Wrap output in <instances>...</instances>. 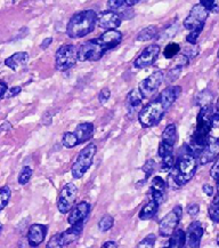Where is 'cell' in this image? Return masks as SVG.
<instances>
[{"label": "cell", "mask_w": 219, "mask_h": 248, "mask_svg": "<svg viewBox=\"0 0 219 248\" xmlns=\"http://www.w3.org/2000/svg\"><path fill=\"white\" fill-rule=\"evenodd\" d=\"M182 88L179 86H169L161 92L159 96L147 106H145L138 113V122L144 128H150L158 125L163 118L167 111L179 96Z\"/></svg>", "instance_id": "obj_1"}, {"label": "cell", "mask_w": 219, "mask_h": 248, "mask_svg": "<svg viewBox=\"0 0 219 248\" xmlns=\"http://www.w3.org/2000/svg\"><path fill=\"white\" fill-rule=\"evenodd\" d=\"M122 33L118 30H107L101 37L87 40L79 48V61L96 62L107 50L116 48L121 44Z\"/></svg>", "instance_id": "obj_2"}, {"label": "cell", "mask_w": 219, "mask_h": 248, "mask_svg": "<svg viewBox=\"0 0 219 248\" xmlns=\"http://www.w3.org/2000/svg\"><path fill=\"white\" fill-rule=\"evenodd\" d=\"M97 24V14L95 11L79 12L70 18L68 27H66V34L73 39L82 38L94 31Z\"/></svg>", "instance_id": "obj_3"}, {"label": "cell", "mask_w": 219, "mask_h": 248, "mask_svg": "<svg viewBox=\"0 0 219 248\" xmlns=\"http://www.w3.org/2000/svg\"><path fill=\"white\" fill-rule=\"evenodd\" d=\"M196 157L190 154L189 151L186 154L180 155L176 160L175 167L171 170V179L174 183L178 186H184L193 179L196 171Z\"/></svg>", "instance_id": "obj_4"}, {"label": "cell", "mask_w": 219, "mask_h": 248, "mask_svg": "<svg viewBox=\"0 0 219 248\" xmlns=\"http://www.w3.org/2000/svg\"><path fill=\"white\" fill-rule=\"evenodd\" d=\"M97 152V147L94 144V143H89L88 145L82 149V150L79 152L77 160L73 164L71 173L73 179H81L82 176L86 174L89 168L91 167L94 161V157Z\"/></svg>", "instance_id": "obj_5"}, {"label": "cell", "mask_w": 219, "mask_h": 248, "mask_svg": "<svg viewBox=\"0 0 219 248\" xmlns=\"http://www.w3.org/2000/svg\"><path fill=\"white\" fill-rule=\"evenodd\" d=\"M94 135V125L91 123L79 124L73 132H66L63 136V145L65 148L71 149L79 144L87 142Z\"/></svg>", "instance_id": "obj_6"}, {"label": "cell", "mask_w": 219, "mask_h": 248, "mask_svg": "<svg viewBox=\"0 0 219 248\" xmlns=\"http://www.w3.org/2000/svg\"><path fill=\"white\" fill-rule=\"evenodd\" d=\"M79 49L74 45H64L59 47L55 54V68L58 71H66L75 65L79 60Z\"/></svg>", "instance_id": "obj_7"}, {"label": "cell", "mask_w": 219, "mask_h": 248, "mask_svg": "<svg viewBox=\"0 0 219 248\" xmlns=\"http://www.w3.org/2000/svg\"><path fill=\"white\" fill-rule=\"evenodd\" d=\"M183 215V209L180 206H176L159 223V234L163 238H170L177 230L180 218Z\"/></svg>", "instance_id": "obj_8"}, {"label": "cell", "mask_w": 219, "mask_h": 248, "mask_svg": "<svg viewBox=\"0 0 219 248\" xmlns=\"http://www.w3.org/2000/svg\"><path fill=\"white\" fill-rule=\"evenodd\" d=\"M78 196V187L73 183H68L62 189L61 193H59L58 199H57V208H58L59 213L62 214H66V213L71 212L74 205L75 200H77Z\"/></svg>", "instance_id": "obj_9"}, {"label": "cell", "mask_w": 219, "mask_h": 248, "mask_svg": "<svg viewBox=\"0 0 219 248\" xmlns=\"http://www.w3.org/2000/svg\"><path fill=\"white\" fill-rule=\"evenodd\" d=\"M177 142V128L175 124H169L162 133L161 142L159 144V155L161 158L174 154L175 144Z\"/></svg>", "instance_id": "obj_10"}, {"label": "cell", "mask_w": 219, "mask_h": 248, "mask_svg": "<svg viewBox=\"0 0 219 248\" xmlns=\"http://www.w3.org/2000/svg\"><path fill=\"white\" fill-rule=\"evenodd\" d=\"M209 16V11L204 6L201 4L194 5L193 8L187 15V17L184 21V27L187 30H194V29L199 27H204L205 21Z\"/></svg>", "instance_id": "obj_11"}, {"label": "cell", "mask_w": 219, "mask_h": 248, "mask_svg": "<svg viewBox=\"0 0 219 248\" xmlns=\"http://www.w3.org/2000/svg\"><path fill=\"white\" fill-rule=\"evenodd\" d=\"M166 76H164L163 71H155L153 74L148 76L147 78L144 79L141 84H139L138 90L141 92L144 98L151 97L154 93H157L161 84L163 82V79Z\"/></svg>", "instance_id": "obj_12"}, {"label": "cell", "mask_w": 219, "mask_h": 248, "mask_svg": "<svg viewBox=\"0 0 219 248\" xmlns=\"http://www.w3.org/2000/svg\"><path fill=\"white\" fill-rule=\"evenodd\" d=\"M159 54H160V46L150 45L139 54V56L135 60L134 66L136 69H145L153 64L157 61Z\"/></svg>", "instance_id": "obj_13"}, {"label": "cell", "mask_w": 219, "mask_h": 248, "mask_svg": "<svg viewBox=\"0 0 219 248\" xmlns=\"http://www.w3.org/2000/svg\"><path fill=\"white\" fill-rule=\"evenodd\" d=\"M122 18L117 12L104 11L97 15V25L103 30H116L120 27Z\"/></svg>", "instance_id": "obj_14"}, {"label": "cell", "mask_w": 219, "mask_h": 248, "mask_svg": "<svg viewBox=\"0 0 219 248\" xmlns=\"http://www.w3.org/2000/svg\"><path fill=\"white\" fill-rule=\"evenodd\" d=\"M186 245L184 248H200L203 236V227L199 221L192 222L186 232Z\"/></svg>", "instance_id": "obj_15"}, {"label": "cell", "mask_w": 219, "mask_h": 248, "mask_svg": "<svg viewBox=\"0 0 219 248\" xmlns=\"http://www.w3.org/2000/svg\"><path fill=\"white\" fill-rule=\"evenodd\" d=\"M219 157V140L210 138L207 144L200 155L199 160L201 165H207L212 161L217 160Z\"/></svg>", "instance_id": "obj_16"}, {"label": "cell", "mask_w": 219, "mask_h": 248, "mask_svg": "<svg viewBox=\"0 0 219 248\" xmlns=\"http://www.w3.org/2000/svg\"><path fill=\"white\" fill-rule=\"evenodd\" d=\"M48 232V227L44 224H32L28 232V243L31 247H38L44 243Z\"/></svg>", "instance_id": "obj_17"}, {"label": "cell", "mask_w": 219, "mask_h": 248, "mask_svg": "<svg viewBox=\"0 0 219 248\" xmlns=\"http://www.w3.org/2000/svg\"><path fill=\"white\" fill-rule=\"evenodd\" d=\"M90 213V203L87 202H80L74 206L68 216V222L71 225L84 222Z\"/></svg>", "instance_id": "obj_18"}, {"label": "cell", "mask_w": 219, "mask_h": 248, "mask_svg": "<svg viewBox=\"0 0 219 248\" xmlns=\"http://www.w3.org/2000/svg\"><path fill=\"white\" fill-rule=\"evenodd\" d=\"M167 183L161 176H154L151 182V199L157 200L161 203L163 200L164 192H166Z\"/></svg>", "instance_id": "obj_19"}, {"label": "cell", "mask_w": 219, "mask_h": 248, "mask_svg": "<svg viewBox=\"0 0 219 248\" xmlns=\"http://www.w3.org/2000/svg\"><path fill=\"white\" fill-rule=\"evenodd\" d=\"M29 62V54L27 52H18L13 54L12 56H9L8 59H6L5 64L8 66L9 69H12L13 71H18L21 68L27 65Z\"/></svg>", "instance_id": "obj_20"}, {"label": "cell", "mask_w": 219, "mask_h": 248, "mask_svg": "<svg viewBox=\"0 0 219 248\" xmlns=\"http://www.w3.org/2000/svg\"><path fill=\"white\" fill-rule=\"evenodd\" d=\"M82 230H84V222H79L77 224L71 225V228H69L68 230L62 232V239L63 243L65 245H70L74 241H77L80 238Z\"/></svg>", "instance_id": "obj_21"}, {"label": "cell", "mask_w": 219, "mask_h": 248, "mask_svg": "<svg viewBox=\"0 0 219 248\" xmlns=\"http://www.w3.org/2000/svg\"><path fill=\"white\" fill-rule=\"evenodd\" d=\"M159 207H160V202L154 199H150V202L146 203L144 207L141 209V212H139V218L142 221L151 220V218H153L157 215Z\"/></svg>", "instance_id": "obj_22"}, {"label": "cell", "mask_w": 219, "mask_h": 248, "mask_svg": "<svg viewBox=\"0 0 219 248\" xmlns=\"http://www.w3.org/2000/svg\"><path fill=\"white\" fill-rule=\"evenodd\" d=\"M186 232L183 229H177L174 232L173 236L170 237L169 243H168V248H184L186 245Z\"/></svg>", "instance_id": "obj_23"}, {"label": "cell", "mask_w": 219, "mask_h": 248, "mask_svg": "<svg viewBox=\"0 0 219 248\" xmlns=\"http://www.w3.org/2000/svg\"><path fill=\"white\" fill-rule=\"evenodd\" d=\"M143 100H144V97H143L138 88L130 91L128 96H127V108L130 112H134L138 107H141Z\"/></svg>", "instance_id": "obj_24"}, {"label": "cell", "mask_w": 219, "mask_h": 248, "mask_svg": "<svg viewBox=\"0 0 219 248\" xmlns=\"http://www.w3.org/2000/svg\"><path fill=\"white\" fill-rule=\"evenodd\" d=\"M136 5V0H109L107 1V8L110 11L118 12L121 9L130 8Z\"/></svg>", "instance_id": "obj_25"}, {"label": "cell", "mask_w": 219, "mask_h": 248, "mask_svg": "<svg viewBox=\"0 0 219 248\" xmlns=\"http://www.w3.org/2000/svg\"><path fill=\"white\" fill-rule=\"evenodd\" d=\"M159 29L155 25H150V27L143 29L136 37V40L137 41H148L154 39L155 37L159 36Z\"/></svg>", "instance_id": "obj_26"}, {"label": "cell", "mask_w": 219, "mask_h": 248, "mask_svg": "<svg viewBox=\"0 0 219 248\" xmlns=\"http://www.w3.org/2000/svg\"><path fill=\"white\" fill-rule=\"evenodd\" d=\"M209 216H210L211 221L215 223H219V193L214 198V202H211L210 207H209Z\"/></svg>", "instance_id": "obj_27"}, {"label": "cell", "mask_w": 219, "mask_h": 248, "mask_svg": "<svg viewBox=\"0 0 219 248\" xmlns=\"http://www.w3.org/2000/svg\"><path fill=\"white\" fill-rule=\"evenodd\" d=\"M183 68H184V66L174 63V65L169 69V71L167 72V76H166V80H167L168 84H170V82H173V81L178 79L180 74H182Z\"/></svg>", "instance_id": "obj_28"}, {"label": "cell", "mask_w": 219, "mask_h": 248, "mask_svg": "<svg viewBox=\"0 0 219 248\" xmlns=\"http://www.w3.org/2000/svg\"><path fill=\"white\" fill-rule=\"evenodd\" d=\"M212 100V94L209 91H203L201 93L198 94V96L195 98V103L200 107H205L211 104Z\"/></svg>", "instance_id": "obj_29"}, {"label": "cell", "mask_w": 219, "mask_h": 248, "mask_svg": "<svg viewBox=\"0 0 219 248\" xmlns=\"http://www.w3.org/2000/svg\"><path fill=\"white\" fill-rule=\"evenodd\" d=\"M113 224H114V218L112 216L104 215L100 220V222H98V229H100L102 232H106L113 227Z\"/></svg>", "instance_id": "obj_30"}, {"label": "cell", "mask_w": 219, "mask_h": 248, "mask_svg": "<svg viewBox=\"0 0 219 248\" xmlns=\"http://www.w3.org/2000/svg\"><path fill=\"white\" fill-rule=\"evenodd\" d=\"M11 195L12 191L11 189H9V186H4L1 187V190H0V209H1V211L8 205L9 199H11Z\"/></svg>", "instance_id": "obj_31"}, {"label": "cell", "mask_w": 219, "mask_h": 248, "mask_svg": "<svg viewBox=\"0 0 219 248\" xmlns=\"http://www.w3.org/2000/svg\"><path fill=\"white\" fill-rule=\"evenodd\" d=\"M179 50H180V47L178 44L170 43V44H168V45L166 46V48H164L163 55L166 59H174V57L179 53Z\"/></svg>", "instance_id": "obj_32"}, {"label": "cell", "mask_w": 219, "mask_h": 248, "mask_svg": "<svg viewBox=\"0 0 219 248\" xmlns=\"http://www.w3.org/2000/svg\"><path fill=\"white\" fill-rule=\"evenodd\" d=\"M31 176H32V168L29 166H24L22 168L20 175H18V183H20L21 186H24V184H27L29 181H30Z\"/></svg>", "instance_id": "obj_33"}, {"label": "cell", "mask_w": 219, "mask_h": 248, "mask_svg": "<svg viewBox=\"0 0 219 248\" xmlns=\"http://www.w3.org/2000/svg\"><path fill=\"white\" fill-rule=\"evenodd\" d=\"M175 164H176V160H175V155H166V157L162 158V164H161V170L162 171H170L173 170L175 167Z\"/></svg>", "instance_id": "obj_34"}, {"label": "cell", "mask_w": 219, "mask_h": 248, "mask_svg": "<svg viewBox=\"0 0 219 248\" xmlns=\"http://www.w3.org/2000/svg\"><path fill=\"white\" fill-rule=\"evenodd\" d=\"M200 4L204 6L209 13H214V14L219 13V0H200Z\"/></svg>", "instance_id": "obj_35"}, {"label": "cell", "mask_w": 219, "mask_h": 248, "mask_svg": "<svg viewBox=\"0 0 219 248\" xmlns=\"http://www.w3.org/2000/svg\"><path fill=\"white\" fill-rule=\"evenodd\" d=\"M63 247H64V243H63L61 233H57L55 236H53L46 245V248H63Z\"/></svg>", "instance_id": "obj_36"}, {"label": "cell", "mask_w": 219, "mask_h": 248, "mask_svg": "<svg viewBox=\"0 0 219 248\" xmlns=\"http://www.w3.org/2000/svg\"><path fill=\"white\" fill-rule=\"evenodd\" d=\"M155 241H157V237H155V234L151 233L148 234V236H146L144 239L137 245L136 248H154Z\"/></svg>", "instance_id": "obj_37"}, {"label": "cell", "mask_w": 219, "mask_h": 248, "mask_svg": "<svg viewBox=\"0 0 219 248\" xmlns=\"http://www.w3.org/2000/svg\"><path fill=\"white\" fill-rule=\"evenodd\" d=\"M203 28L204 27H199L194 29V30H192L191 32H190L189 36L186 37V41L187 43H190L191 45H196V43H198V39L200 37V34H201Z\"/></svg>", "instance_id": "obj_38"}, {"label": "cell", "mask_w": 219, "mask_h": 248, "mask_svg": "<svg viewBox=\"0 0 219 248\" xmlns=\"http://www.w3.org/2000/svg\"><path fill=\"white\" fill-rule=\"evenodd\" d=\"M155 166H157V163H155L153 159H148V160L146 161L144 166H143V170H144L145 173V180H147L148 177L153 174Z\"/></svg>", "instance_id": "obj_39"}, {"label": "cell", "mask_w": 219, "mask_h": 248, "mask_svg": "<svg viewBox=\"0 0 219 248\" xmlns=\"http://www.w3.org/2000/svg\"><path fill=\"white\" fill-rule=\"evenodd\" d=\"M210 176L215 180L216 186H217V193H219V157L215 161L214 166L210 170Z\"/></svg>", "instance_id": "obj_40"}, {"label": "cell", "mask_w": 219, "mask_h": 248, "mask_svg": "<svg viewBox=\"0 0 219 248\" xmlns=\"http://www.w3.org/2000/svg\"><path fill=\"white\" fill-rule=\"evenodd\" d=\"M199 54V47L196 45H191L190 47H186L184 50V55H186L190 60L194 59V57Z\"/></svg>", "instance_id": "obj_41"}, {"label": "cell", "mask_w": 219, "mask_h": 248, "mask_svg": "<svg viewBox=\"0 0 219 248\" xmlns=\"http://www.w3.org/2000/svg\"><path fill=\"white\" fill-rule=\"evenodd\" d=\"M110 97H111V91L107 90V88H104V90H102L100 95H98V100H100L102 104L106 103V102L109 101Z\"/></svg>", "instance_id": "obj_42"}, {"label": "cell", "mask_w": 219, "mask_h": 248, "mask_svg": "<svg viewBox=\"0 0 219 248\" xmlns=\"http://www.w3.org/2000/svg\"><path fill=\"white\" fill-rule=\"evenodd\" d=\"M22 92V87L21 86H15V87H12L11 90H8L7 92V95H6V97H14L18 95Z\"/></svg>", "instance_id": "obj_43"}, {"label": "cell", "mask_w": 219, "mask_h": 248, "mask_svg": "<svg viewBox=\"0 0 219 248\" xmlns=\"http://www.w3.org/2000/svg\"><path fill=\"white\" fill-rule=\"evenodd\" d=\"M200 211L199 208V205H196V203H192V205H190L189 207H187V213H189L191 216H196L198 215V213Z\"/></svg>", "instance_id": "obj_44"}, {"label": "cell", "mask_w": 219, "mask_h": 248, "mask_svg": "<svg viewBox=\"0 0 219 248\" xmlns=\"http://www.w3.org/2000/svg\"><path fill=\"white\" fill-rule=\"evenodd\" d=\"M8 92V86L5 81H0V97L5 98L6 93Z\"/></svg>", "instance_id": "obj_45"}, {"label": "cell", "mask_w": 219, "mask_h": 248, "mask_svg": "<svg viewBox=\"0 0 219 248\" xmlns=\"http://www.w3.org/2000/svg\"><path fill=\"white\" fill-rule=\"evenodd\" d=\"M202 190L207 196L209 197L214 196V186H210V184H204V186H202Z\"/></svg>", "instance_id": "obj_46"}, {"label": "cell", "mask_w": 219, "mask_h": 248, "mask_svg": "<svg viewBox=\"0 0 219 248\" xmlns=\"http://www.w3.org/2000/svg\"><path fill=\"white\" fill-rule=\"evenodd\" d=\"M101 248H119V246L116 241L110 240V241H106V243H104L103 246H102Z\"/></svg>", "instance_id": "obj_47"}, {"label": "cell", "mask_w": 219, "mask_h": 248, "mask_svg": "<svg viewBox=\"0 0 219 248\" xmlns=\"http://www.w3.org/2000/svg\"><path fill=\"white\" fill-rule=\"evenodd\" d=\"M52 41H53V38H46V39L45 40H44L43 41V43H41V48H43V49H46V48H48V47H49V45H50V44H52Z\"/></svg>", "instance_id": "obj_48"}, {"label": "cell", "mask_w": 219, "mask_h": 248, "mask_svg": "<svg viewBox=\"0 0 219 248\" xmlns=\"http://www.w3.org/2000/svg\"><path fill=\"white\" fill-rule=\"evenodd\" d=\"M145 1H148V0H136V5L141 4V2H145Z\"/></svg>", "instance_id": "obj_49"}, {"label": "cell", "mask_w": 219, "mask_h": 248, "mask_svg": "<svg viewBox=\"0 0 219 248\" xmlns=\"http://www.w3.org/2000/svg\"><path fill=\"white\" fill-rule=\"evenodd\" d=\"M217 243H218V246H219V236H218V238H217Z\"/></svg>", "instance_id": "obj_50"}, {"label": "cell", "mask_w": 219, "mask_h": 248, "mask_svg": "<svg viewBox=\"0 0 219 248\" xmlns=\"http://www.w3.org/2000/svg\"><path fill=\"white\" fill-rule=\"evenodd\" d=\"M217 55H218V59H219V49H218V54H217Z\"/></svg>", "instance_id": "obj_51"}, {"label": "cell", "mask_w": 219, "mask_h": 248, "mask_svg": "<svg viewBox=\"0 0 219 248\" xmlns=\"http://www.w3.org/2000/svg\"><path fill=\"white\" fill-rule=\"evenodd\" d=\"M218 76H219V70H218Z\"/></svg>", "instance_id": "obj_52"}, {"label": "cell", "mask_w": 219, "mask_h": 248, "mask_svg": "<svg viewBox=\"0 0 219 248\" xmlns=\"http://www.w3.org/2000/svg\"><path fill=\"white\" fill-rule=\"evenodd\" d=\"M13 1H16V0H13Z\"/></svg>", "instance_id": "obj_53"}, {"label": "cell", "mask_w": 219, "mask_h": 248, "mask_svg": "<svg viewBox=\"0 0 219 248\" xmlns=\"http://www.w3.org/2000/svg\"><path fill=\"white\" fill-rule=\"evenodd\" d=\"M164 248H168V247H164Z\"/></svg>", "instance_id": "obj_54"}, {"label": "cell", "mask_w": 219, "mask_h": 248, "mask_svg": "<svg viewBox=\"0 0 219 248\" xmlns=\"http://www.w3.org/2000/svg\"><path fill=\"white\" fill-rule=\"evenodd\" d=\"M218 140H219V139H218Z\"/></svg>", "instance_id": "obj_55"}]
</instances>
